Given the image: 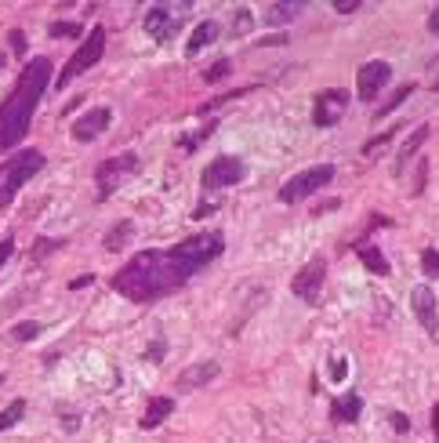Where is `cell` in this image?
Here are the masks:
<instances>
[{"mask_svg": "<svg viewBox=\"0 0 439 443\" xmlns=\"http://www.w3.org/2000/svg\"><path fill=\"white\" fill-rule=\"evenodd\" d=\"M225 240L211 229L185 237L182 244L167 247V251H142L135 255L120 272H113V287L123 294L128 302H156L163 294H175L185 287L203 265H211L222 258Z\"/></svg>", "mask_w": 439, "mask_h": 443, "instance_id": "6da1fadb", "label": "cell"}, {"mask_svg": "<svg viewBox=\"0 0 439 443\" xmlns=\"http://www.w3.org/2000/svg\"><path fill=\"white\" fill-rule=\"evenodd\" d=\"M48 84H51V62L33 58L22 70V77H18L8 102L0 105V153H11L15 145L26 138L29 120H33L40 98H44V91H48Z\"/></svg>", "mask_w": 439, "mask_h": 443, "instance_id": "7a4b0ae2", "label": "cell"}, {"mask_svg": "<svg viewBox=\"0 0 439 443\" xmlns=\"http://www.w3.org/2000/svg\"><path fill=\"white\" fill-rule=\"evenodd\" d=\"M40 167H44V153L40 150H18L0 164V207H8L11 197L40 171Z\"/></svg>", "mask_w": 439, "mask_h": 443, "instance_id": "3957f363", "label": "cell"}, {"mask_svg": "<svg viewBox=\"0 0 439 443\" xmlns=\"http://www.w3.org/2000/svg\"><path fill=\"white\" fill-rule=\"evenodd\" d=\"M135 171H138V157H135V153H120V157L102 160V164H98V171H95L98 200L113 197L123 182H128V178H135Z\"/></svg>", "mask_w": 439, "mask_h": 443, "instance_id": "277c9868", "label": "cell"}, {"mask_svg": "<svg viewBox=\"0 0 439 443\" xmlns=\"http://www.w3.org/2000/svg\"><path fill=\"white\" fill-rule=\"evenodd\" d=\"M102 55H106V26H95V29L88 33V40H83V44L76 48V55L66 62V70L58 73V88H66V84H69L73 77L88 73Z\"/></svg>", "mask_w": 439, "mask_h": 443, "instance_id": "5b68a950", "label": "cell"}, {"mask_svg": "<svg viewBox=\"0 0 439 443\" xmlns=\"http://www.w3.org/2000/svg\"><path fill=\"white\" fill-rule=\"evenodd\" d=\"M334 178V164H316V167H305V171H298L290 182L280 185V200L283 204H298L312 193H320V189Z\"/></svg>", "mask_w": 439, "mask_h": 443, "instance_id": "8992f818", "label": "cell"}, {"mask_svg": "<svg viewBox=\"0 0 439 443\" xmlns=\"http://www.w3.org/2000/svg\"><path fill=\"white\" fill-rule=\"evenodd\" d=\"M323 280H327V262H323V258H312L309 265H302V269L295 272L290 291H295V298L316 305V302H320V291H323Z\"/></svg>", "mask_w": 439, "mask_h": 443, "instance_id": "52a82bcc", "label": "cell"}, {"mask_svg": "<svg viewBox=\"0 0 439 443\" xmlns=\"http://www.w3.org/2000/svg\"><path fill=\"white\" fill-rule=\"evenodd\" d=\"M243 160L240 157H218V160H211L203 167V178H200V185L207 189V193H215V189H225V185H236V182H243Z\"/></svg>", "mask_w": 439, "mask_h": 443, "instance_id": "ba28073f", "label": "cell"}, {"mask_svg": "<svg viewBox=\"0 0 439 443\" xmlns=\"http://www.w3.org/2000/svg\"><path fill=\"white\" fill-rule=\"evenodd\" d=\"M349 110V91L345 88H327L312 102V124L316 128H334L342 120V113Z\"/></svg>", "mask_w": 439, "mask_h": 443, "instance_id": "9c48e42d", "label": "cell"}, {"mask_svg": "<svg viewBox=\"0 0 439 443\" xmlns=\"http://www.w3.org/2000/svg\"><path fill=\"white\" fill-rule=\"evenodd\" d=\"M389 80H392V66H389V62H381V58L363 62L360 73H356V84H360L356 95H360V102H374L389 88Z\"/></svg>", "mask_w": 439, "mask_h": 443, "instance_id": "30bf717a", "label": "cell"}, {"mask_svg": "<svg viewBox=\"0 0 439 443\" xmlns=\"http://www.w3.org/2000/svg\"><path fill=\"white\" fill-rule=\"evenodd\" d=\"M178 22H175V8L167 4H153L149 11H145V33H149L153 40H160V44H167V40L175 37Z\"/></svg>", "mask_w": 439, "mask_h": 443, "instance_id": "8fae6325", "label": "cell"}, {"mask_svg": "<svg viewBox=\"0 0 439 443\" xmlns=\"http://www.w3.org/2000/svg\"><path fill=\"white\" fill-rule=\"evenodd\" d=\"M109 120H113V110H106V105H98V110H91V113H83L80 120H73V138L76 142H91V138H98L102 131L109 128Z\"/></svg>", "mask_w": 439, "mask_h": 443, "instance_id": "7c38bea8", "label": "cell"}, {"mask_svg": "<svg viewBox=\"0 0 439 443\" xmlns=\"http://www.w3.org/2000/svg\"><path fill=\"white\" fill-rule=\"evenodd\" d=\"M410 305H414V316L421 320V327H425L428 334H435V327H439V316H435V291H432V287H414Z\"/></svg>", "mask_w": 439, "mask_h": 443, "instance_id": "4fadbf2b", "label": "cell"}, {"mask_svg": "<svg viewBox=\"0 0 439 443\" xmlns=\"http://www.w3.org/2000/svg\"><path fill=\"white\" fill-rule=\"evenodd\" d=\"M171 411H175V399H171V396H156V399H149V407H145V414H142V429L149 432V429L163 425V421L171 418Z\"/></svg>", "mask_w": 439, "mask_h": 443, "instance_id": "5bb4252c", "label": "cell"}, {"mask_svg": "<svg viewBox=\"0 0 439 443\" xmlns=\"http://www.w3.org/2000/svg\"><path fill=\"white\" fill-rule=\"evenodd\" d=\"M428 135H432V128H428V124H421V128H417L407 142H403V150H400V157H396V175H403L407 171V164H410V157L417 153V150H421V145L428 142Z\"/></svg>", "mask_w": 439, "mask_h": 443, "instance_id": "9a60e30c", "label": "cell"}, {"mask_svg": "<svg viewBox=\"0 0 439 443\" xmlns=\"http://www.w3.org/2000/svg\"><path fill=\"white\" fill-rule=\"evenodd\" d=\"M218 22H200L196 29H193V37H189V44H185V55H200L207 44H215L218 40Z\"/></svg>", "mask_w": 439, "mask_h": 443, "instance_id": "2e32d148", "label": "cell"}, {"mask_svg": "<svg viewBox=\"0 0 439 443\" xmlns=\"http://www.w3.org/2000/svg\"><path fill=\"white\" fill-rule=\"evenodd\" d=\"M215 374H218V364H211V360H207V364H196V367H189V371H185V374L178 378V389H196V385H207Z\"/></svg>", "mask_w": 439, "mask_h": 443, "instance_id": "e0dca14e", "label": "cell"}, {"mask_svg": "<svg viewBox=\"0 0 439 443\" xmlns=\"http://www.w3.org/2000/svg\"><path fill=\"white\" fill-rule=\"evenodd\" d=\"M298 11H302V4H269L265 8V26L283 29V26H290V18H295Z\"/></svg>", "mask_w": 439, "mask_h": 443, "instance_id": "ac0fdd59", "label": "cell"}, {"mask_svg": "<svg viewBox=\"0 0 439 443\" xmlns=\"http://www.w3.org/2000/svg\"><path fill=\"white\" fill-rule=\"evenodd\" d=\"M131 237H135V225H131L128 218H123V222H116V225L109 229V233H106V240H102V244H106V251H123Z\"/></svg>", "mask_w": 439, "mask_h": 443, "instance_id": "d6986e66", "label": "cell"}, {"mask_svg": "<svg viewBox=\"0 0 439 443\" xmlns=\"http://www.w3.org/2000/svg\"><path fill=\"white\" fill-rule=\"evenodd\" d=\"M356 418H360V396L356 392L334 399V421H356Z\"/></svg>", "mask_w": 439, "mask_h": 443, "instance_id": "ffe728a7", "label": "cell"}, {"mask_svg": "<svg viewBox=\"0 0 439 443\" xmlns=\"http://www.w3.org/2000/svg\"><path fill=\"white\" fill-rule=\"evenodd\" d=\"M410 91H414V84H403V88H396V91L385 98V105H378V113H374V117H389V113H396V110H400V105L410 98Z\"/></svg>", "mask_w": 439, "mask_h": 443, "instance_id": "44dd1931", "label": "cell"}, {"mask_svg": "<svg viewBox=\"0 0 439 443\" xmlns=\"http://www.w3.org/2000/svg\"><path fill=\"white\" fill-rule=\"evenodd\" d=\"M26 414V399H15V404H8L4 411H0V432H8L11 425H18Z\"/></svg>", "mask_w": 439, "mask_h": 443, "instance_id": "7402d4cb", "label": "cell"}, {"mask_svg": "<svg viewBox=\"0 0 439 443\" xmlns=\"http://www.w3.org/2000/svg\"><path fill=\"white\" fill-rule=\"evenodd\" d=\"M360 255H363V265H367L370 272H378V277H389V262H385V255H381L378 247H363Z\"/></svg>", "mask_w": 439, "mask_h": 443, "instance_id": "603a6c76", "label": "cell"}, {"mask_svg": "<svg viewBox=\"0 0 439 443\" xmlns=\"http://www.w3.org/2000/svg\"><path fill=\"white\" fill-rule=\"evenodd\" d=\"M229 73H233V62H229V58H222V62H215V66L203 73V84H218V80H225Z\"/></svg>", "mask_w": 439, "mask_h": 443, "instance_id": "cb8c5ba5", "label": "cell"}, {"mask_svg": "<svg viewBox=\"0 0 439 443\" xmlns=\"http://www.w3.org/2000/svg\"><path fill=\"white\" fill-rule=\"evenodd\" d=\"M250 26H255V15H250V8H236V26H233V37H243V33H250Z\"/></svg>", "mask_w": 439, "mask_h": 443, "instance_id": "d4e9b609", "label": "cell"}, {"mask_svg": "<svg viewBox=\"0 0 439 443\" xmlns=\"http://www.w3.org/2000/svg\"><path fill=\"white\" fill-rule=\"evenodd\" d=\"M36 334H40V324H33V320H29V324H15V327H11V338H15V342H33Z\"/></svg>", "mask_w": 439, "mask_h": 443, "instance_id": "484cf974", "label": "cell"}, {"mask_svg": "<svg viewBox=\"0 0 439 443\" xmlns=\"http://www.w3.org/2000/svg\"><path fill=\"white\" fill-rule=\"evenodd\" d=\"M421 269H425V277L432 280V277H439V251H421Z\"/></svg>", "mask_w": 439, "mask_h": 443, "instance_id": "4316f807", "label": "cell"}, {"mask_svg": "<svg viewBox=\"0 0 439 443\" xmlns=\"http://www.w3.org/2000/svg\"><path fill=\"white\" fill-rule=\"evenodd\" d=\"M211 131H215V124H203V131H196V135H185V138H182V150H185V153H193L196 145H200L207 135H211Z\"/></svg>", "mask_w": 439, "mask_h": 443, "instance_id": "83f0119b", "label": "cell"}, {"mask_svg": "<svg viewBox=\"0 0 439 443\" xmlns=\"http://www.w3.org/2000/svg\"><path fill=\"white\" fill-rule=\"evenodd\" d=\"M48 33L58 40V37H83V29L76 26V22H55V26H48Z\"/></svg>", "mask_w": 439, "mask_h": 443, "instance_id": "f1b7e54d", "label": "cell"}, {"mask_svg": "<svg viewBox=\"0 0 439 443\" xmlns=\"http://www.w3.org/2000/svg\"><path fill=\"white\" fill-rule=\"evenodd\" d=\"M62 247V240H36L33 244V262H40L44 255H51V251H58Z\"/></svg>", "mask_w": 439, "mask_h": 443, "instance_id": "f546056e", "label": "cell"}, {"mask_svg": "<svg viewBox=\"0 0 439 443\" xmlns=\"http://www.w3.org/2000/svg\"><path fill=\"white\" fill-rule=\"evenodd\" d=\"M345 374H349V360H345V356H334V360H330V378H334V382H342Z\"/></svg>", "mask_w": 439, "mask_h": 443, "instance_id": "4dcf8cb0", "label": "cell"}, {"mask_svg": "<svg viewBox=\"0 0 439 443\" xmlns=\"http://www.w3.org/2000/svg\"><path fill=\"white\" fill-rule=\"evenodd\" d=\"M8 44H11L18 55H22V51H26V33H22V29H11V33H8Z\"/></svg>", "mask_w": 439, "mask_h": 443, "instance_id": "1f68e13d", "label": "cell"}, {"mask_svg": "<svg viewBox=\"0 0 439 443\" xmlns=\"http://www.w3.org/2000/svg\"><path fill=\"white\" fill-rule=\"evenodd\" d=\"M389 421H392V429H396V432H410V418H407V414L396 411V414H389Z\"/></svg>", "mask_w": 439, "mask_h": 443, "instance_id": "d6a6232c", "label": "cell"}, {"mask_svg": "<svg viewBox=\"0 0 439 443\" xmlns=\"http://www.w3.org/2000/svg\"><path fill=\"white\" fill-rule=\"evenodd\" d=\"M334 11H338V15H352V11H360V4H356V0H338Z\"/></svg>", "mask_w": 439, "mask_h": 443, "instance_id": "836d02e7", "label": "cell"}, {"mask_svg": "<svg viewBox=\"0 0 439 443\" xmlns=\"http://www.w3.org/2000/svg\"><path fill=\"white\" fill-rule=\"evenodd\" d=\"M11 251H15V240H11V237H4V240H0V265H4V262L11 258Z\"/></svg>", "mask_w": 439, "mask_h": 443, "instance_id": "e575fe53", "label": "cell"}, {"mask_svg": "<svg viewBox=\"0 0 439 443\" xmlns=\"http://www.w3.org/2000/svg\"><path fill=\"white\" fill-rule=\"evenodd\" d=\"M262 44H265V48H280V44H287V37H283V33H276V37H265Z\"/></svg>", "mask_w": 439, "mask_h": 443, "instance_id": "d590c367", "label": "cell"}, {"mask_svg": "<svg viewBox=\"0 0 439 443\" xmlns=\"http://www.w3.org/2000/svg\"><path fill=\"white\" fill-rule=\"evenodd\" d=\"M91 284H95V277H91V272H88V277H76V280H73L69 287H73V291H80V287H91Z\"/></svg>", "mask_w": 439, "mask_h": 443, "instance_id": "8d00e7d4", "label": "cell"}, {"mask_svg": "<svg viewBox=\"0 0 439 443\" xmlns=\"http://www.w3.org/2000/svg\"><path fill=\"white\" fill-rule=\"evenodd\" d=\"M432 436H435V439H439V404H435V407H432Z\"/></svg>", "mask_w": 439, "mask_h": 443, "instance_id": "74e56055", "label": "cell"}, {"mask_svg": "<svg viewBox=\"0 0 439 443\" xmlns=\"http://www.w3.org/2000/svg\"><path fill=\"white\" fill-rule=\"evenodd\" d=\"M428 29H432V33H439V8L428 15Z\"/></svg>", "mask_w": 439, "mask_h": 443, "instance_id": "f35d334b", "label": "cell"}, {"mask_svg": "<svg viewBox=\"0 0 439 443\" xmlns=\"http://www.w3.org/2000/svg\"><path fill=\"white\" fill-rule=\"evenodd\" d=\"M149 356H153V360H163V342H156V345H153V352H149Z\"/></svg>", "mask_w": 439, "mask_h": 443, "instance_id": "ab89813d", "label": "cell"}, {"mask_svg": "<svg viewBox=\"0 0 439 443\" xmlns=\"http://www.w3.org/2000/svg\"><path fill=\"white\" fill-rule=\"evenodd\" d=\"M0 70H4V51H0Z\"/></svg>", "mask_w": 439, "mask_h": 443, "instance_id": "60d3db41", "label": "cell"}, {"mask_svg": "<svg viewBox=\"0 0 439 443\" xmlns=\"http://www.w3.org/2000/svg\"><path fill=\"white\" fill-rule=\"evenodd\" d=\"M432 91H439V80H435V84H432Z\"/></svg>", "mask_w": 439, "mask_h": 443, "instance_id": "b9f144b4", "label": "cell"}, {"mask_svg": "<svg viewBox=\"0 0 439 443\" xmlns=\"http://www.w3.org/2000/svg\"><path fill=\"white\" fill-rule=\"evenodd\" d=\"M0 385H4V374H0Z\"/></svg>", "mask_w": 439, "mask_h": 443, "instance_id": "7bdbcfd3", "label": "cell"}]
</instances>
